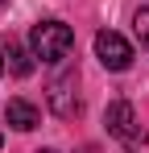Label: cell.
Listing matches in <instances>:
<instances>
[{"label":"cell","mask_w":149,"mask_h":153,"mask_svg":"<svg viewBox=\"0 0 149 153\" xmlns=\"http://www.w3.org/2000/svg\"><path fill=\"white\" fill-rule=\"evenodd\" d=\"M29 46H33V58H42V62H62L74 50V29L62 21H42L29 33Z\"/></svg>","instance_id":"1"},{"label":"cell","mask_w":149,"mask_h":153,"mask_svg":"<svg viewBox=\"0 0 149 153\" xmlns=\"http://www.w3.org/2000/svg\"><path fill=\"white\" fill-rule=\"evenodd\" d=\"M74 83H79L74 71H62V75H54V79L46 83V103H50V112H54V116H62V120H71L74 112H79Z\"/></svg>","instance_id":"2"},{"label":"cell","mask_w":149,"mask_h":153,"mask_svg":"<svg viewBox=\"0 0 149 153\" xmlns=\"http://www.w3.org/2000/svg\"><path fill=\"white\" fill-rule=\"evenodd\" d=\"M95 58L108 71H128L133 66V46L124 42L116 29H99L95 33Z\"/></svg>","instance_id":"3"},{"label":"cell","mask_w":149,"mask_h":153,"mask_svg":"<svg viewBox=\"0 0 149 153\" xmlns=\"http://www.w3.org/2000/svg\"><path fill=\"white\" fill-rule=\"evenodd\" d=\"M104 124H108V132L112 137H120V141H137L141 132H137V112H133V103H108V112H104Z\"/></svg>","instance_id":"4"},{"label":"cell","mask_w":149,"mask_h":153,"mask_svg":"<svg viewBox=\"0 0 149 153\" xmlns=\"http://www.w3.org/2000/svg\"><path fill=\"white\" fill-rule=\"evenodd\" d=\"M4 116H8V124H13V128H21V132H29V128H37V124H42V112H37L29 100H8Z\"/></svg>","instance_id":"5"},{"label":"cell","mask_w":149,"mask_h":153,"mask_svg":"<svg viewBox=\"0 0 149 153\" xmlns=\"http://www.w3.org/2000/svg\"><path fill=\"white\" fill-rule=\"evenodd\" d=\"M8 71L17 79H25L29 71H33V50H25L21 42H8Z\"/></svg>","instance_id":"6"},{"label":"cell","mask_w":149,"mask_h":153,"mask_svg":"<svg viewBox=\"0 0 149 153\" xmlns=\"http://www.w3.org/2000/svg\"><path fill=\"white\" fill-rule=\"evenodd\" d=\"M133 29H137V37H141V50H149V8H137Z\"/></svg>","instance_id":"7"},{"label":"cell","mask_w":149,"mask_h":153,"mask_svg":"<svg viewBox=\"0 0 149 153\" xmlns=\"http://www.w3.org/2000/svg\"><path fill=\"white\" fill-rule=\"evenodd\" d=\"M0 75H4V50H0Z\"/></svg>","instance_id":"8"},{"label":"cell","mask_w":149,"mask_h":153,"mask_svg":"<svg viewBox=\"0 0 149 153\" xmlns=\"http://www.w3.org/2000/svg\"><path fill=\"white\" fill-rule=\"evenodd\" d=\"M37 153H58V149H37Z\"/></svg>","instance_id":"9"},{"label":"cell","mask_w":149,"mask_h":153,"mask_svg":"<svg viewBox=\"0 0 149 153\" xmlns=\"http://www.w3.org/2000/svg\"><path fill=\"white\" fill-rule=\"evenodd\" d=\"M4 4H8V0H0V8H4Z\"/></svg>","instance_id":"10"},{"label":"cell","mask_w":149,"mask_h":153,"mask_svg":"<svg viewBox=\"0 0 149 153\" xmlns=\"http://www.w3.org/2000/svg\"><path fill=\"white\" fill-rule=\"evenodd\" d=\"M0 145H4V137H0Z\"/></svg>","instance_id":"11"}]
</instances>
